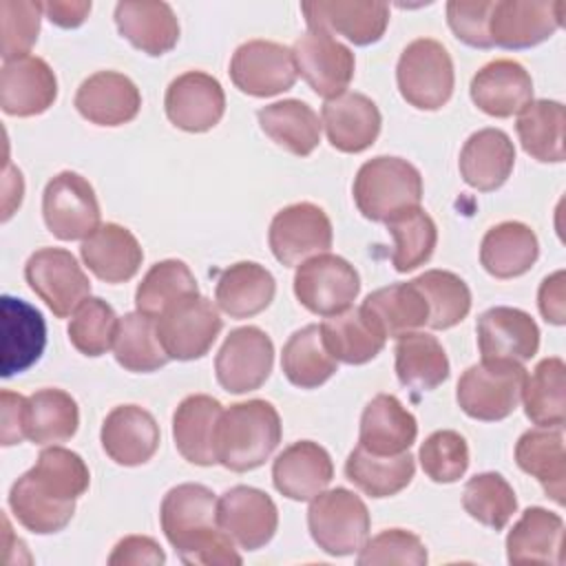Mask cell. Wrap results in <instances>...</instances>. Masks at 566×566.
<instances>
[{"label":"cell","instance_id":"1","mask_svg":"<svg viewBox=\"0 0 566 566\" xmlns=\"http://www.w3.org/2000/svg\"><path fill=\"white\" fill-rule=\"evenodd\" d=\"M91 473L84 460L64 447H46L38 462L22 473L9 491L13 517L35 535L62 531L73 513L75 500L86 493Z\"/></svg>","mask_w":566,"mask_h":566},{"label":"cell","instance_id":"2","mask_svg":"<svg viewBox=\"0 0 566 566\" xmlns=\"http://www.w3.org/2000/svg\"><path fill=\"white\" fill-rule=\"evenodd\" d=\"M161 531L179 559L190 566H239L232 537L219 526L217 497L203 484L172 486L159 509Z\"/></svg>","mask_w":566,"mask_h":566},{"label":"cell","instance_id":"3","mask_svg":"<svg viewBox=\"0 0 566 566\" xmlns=\"http://www.w3.org/2000/svg\"><path fill=\"white\" fill-rule=\"evenodd\" d=\"M281 442V418L272 402L254 398L223 409L217 433V462L234 473L261 467Z\"/></svg>","mask_w":566,"mask_h":566},{"label":"cell","instance_id":"4","mask_svg":"<svg viewBox=\"0 0 566 566\" xmlns=\"http://www.w3.org/2000/svg\"><path fill=\"white\" fill-rule=\"evenodd\" d=\"M352 192L365 219L387 221L407 208L420 206L422 177L407 159L380 155L358 168Z\"/></svg>","mask_w":566,"mask_h":566},{"label":"cell","instance_id":"5","mask_svg":"<svg viewBox=\"0 0 566 566\" xmlns=\"http://www.w3.org/2000/svg\"><path fill=\"white\" fill-rule=\"evenodd\" d=\"M524 380L526 369L522 363L482 358L460 376L455 400L469 418L497 422L517 409Z\"/></svg>","mask_w":566,"mask_h":566},{"label":"cell","instance_id":"6","mask_svg":"<svg viewBox=\"0 0 566 566\" xmlns=\"http://www.w3.org/2000/svg\"><path fill=\"white\" fill-rule=\"evenodd\" d=\"M369 524L367 504L343 486L321 491L307 509L310 535L332 557L360 551L369 537Z\"/></svg>","mask_w":566,"mask_h":566},{"label":"cell","instance_id":"7","mask_svg":"<svg viewBox=\"0 0 566 566\" xmlns=\"http://www.w3.org/2000/svg\"><path fill=\"white\" fill-rule=\"evenodd\" d=\"M396 80L407 104L420 111H438L453 93V60L438 40L418 38L400 53Z\"/></svg>","mask_w":566,"mask_h":566},{"label":"cell","instance_id":"8","mask_svg":"<svg viewBox=\"0 0 566 566\" xmlns=\"http://www.w3.org/2000/svg\"><path fill=\"white\" fill-rule=\"evenodd\" d=\"M360 276L356 268L338 254L321 252L305 259L294 274V294L298 303L318 316H334L356 301Z\"/></svg>","mask_w":566,"mask_h":566},{"label":"cell","instance_id":"9","mask_svg":"<svg viewBox=\"0 0 566 566\" xmlns=\"http://www.w3.org/2000/svg\"><path fill=\"white\" fill-rule=\"evenodd\" d=\"M24 279L57 318L71 316L91 296L88 276L77 259L62 248L35 250L24 265Z\"/></svg>","mask_w":566,"mask_h":566},{"label":"cell","instance_id":"10","mask_svg":"<svg viewBox=\"0 0 566 566\" xmlns=\"http://www.w3.org/2000/svg\"><path fill=\"white\" fill-rule=\"evenodd\" d=\"M42 217L49 232L62 241L91 237L99 228V203L88 179L73 170L55 175L42 195Z\"/></svg>","mask_w":566,"mask_h":566},{"label":"cell","instance_id":"11","mask_svg":"<svg viewBox=\"0 0 566 566\" xmlns=\"http://www.w3.org/2000/svg\"><path fill=\"white\" fill-rule=\"evenodd\" d=\"M155 321L157 336L170 360L206 356L223 327L219 310L201 294L175 303Z\"/></svg>","mask_w":566,"mask_h":566},{"label":"cell","instance_id":"12","mask_svg":"<svg viewBox=\"0 0 566 566\" xmlns=\"http://www.w3.org/2000/svg\"><path fill=\"white\" fill-rule=\"evenodd\" d=\"M332 221L323 208L310 201L279 210L270 223L268 241L274 259L283 265H298L305 259L332 248Z\"/></svg>","mask_w":566,"mask_h":566},{"label":"cell","instance_id":"13","mask_svg":"<svg viewBox=\"0 0 566 566\" xmlns=\"http://www.w3.org/2000/svg\"><path fill=\"white\" fill-rule=\"evenodd\" d=\"M292 49L270 40H248L232 53L230 80L252 97H272L290 91L296 82Z\"/></svg>","mask_w":566,"mask_h":566},{"label":"cell","instance_id":"14","mask_svg":"<svg viewBox=\"0 0 566 566\" xmlns=\"http://www.w3.org/2000/svg\"><path fill=\"white\" fill-rule=\"evenodd\" d=\"M272 365L274 345L270 336L254 325L232 329L214 358L217 380L230 394L259 389L270 378Z\"/></svg>","mask_w":566,"mask_h":566},{"label":"cell","instance_id":"15","mask_svg":"<svg viewBox=\"0 0 566 566\" xmlns=\"http://www.w3.org/2000/svg\"><path fill=\"white\" fill-rule=\"evenodd\" d=\"M296 73L310 84V88L332 99L349 86L354 80L356 60L354 53L340 44L332 33L307 29L292 46Z\"/></svg>","mask_w":566,"mask_h":566},{"label":"cell","instance_id":"16","mask_svg":"<svg viewBox=\"0 0 566 566\" xmlns=\"http://www.w3.org/2000/svg\"><path fill=\"white\" fill-rule=\"evenodd\" d=\"M562 20L564 2L559 0H500L491 9L489 35L502 49H531L548 40Z\"/></svg>","mask_w":566,"mask_h":566},{"label":"cell","instance_id":"17","mask_svg":"<svg viewBox=\"0 0 566 566\" xmlns=\"http://www.w3.org/2000/svg\"><path fill=\"white\" fill-rule=\"evenodd\" d=\"M217 520L239 548L256 551L274 537L279 509L265 491L239 484L217 500Z\"/></svg>","mask_w":566,"mask_h":566},{"label":"cell","instance_id":"18","mask_svg":"<svg viewBox=\"0 0 566 566\" xmlns=\"http://www.w3.org/2000/svg\"><path fill=\"white\" fill-rule=\"evenodd\" d=\"M164 106L172 126L186 133H206L221 122L226 93L217 77L203 71H186L168 84Z\"/></svg>","mask_w":566,"mask_h":566},{"label":"cell","instance_id":"19","mask_svg":"<svg viewBox=\"0 0 566 566\" xmlns=\"http://www.w3.org/2000/svg\"><path fill=\"white\" fill-rule=\"evenodd\" d=\"M307 29L338 33L356 46L374 44L389 24V4L360 0H314L303 2Z\"/></svg>","mask_w":566,"mask_h":566},{"label":"cell","instance_id":"20","mask_svg":"<svg viewBox=\"0 0 566 566\" xmlns=\"http://www.w3.org/2000/svg\"><path fill=\"white\" fill-rule=\"evenodd\" d=\"M57 80L46 60L22 55L7 60L0 73V106L11 117H33L53 106Z\"/></svg>","mask_w":566,"mask_h":566},{"label":"cell","instance_id":"21","mask_svg":"<svg viewBox=\"0 0 566 566\" xmlns=\"http://www.w3.org/2000/svg\"><path fill=\"white\" fill-rule=\"evenodd\" d=\"M478 347L482 358L526 363L537 354L539 327L524 310L497 305L478 318Z\"/></svg>","mask_w":566,"mask_h":566},{"label":"cell","instance_id":"22","mask_svg":"<svg viewBox=\"0 0 566 566\" xmlns=\"http://www.w3.org/2000/svg\"><path fill=\"white\" fill-rule=\"evenodd\" d=\"M75 108L91 124L122 126L137 117L142 95L128 75L99 71L80 84L75 93Z\"/></svg>","mask_w":566,"mask_h":566},{"label":"cell","instance_id":"23","mask_svg":"<svg viewBox=\"0 0 566 566\" xmlns=\"http://www.w3.org/2000/svg\"><path fill=\"white\" fill-rule=\"evenodd\" d=\"M106 455L122 467L148 462L159 447V424L139 405H119L102 422L99 431Z\"/></svg>","mask_w":566,"mask_h":566},{"label":"cell","instance_id":"24","mask_svg":"<svg viewBox=\"0 0 566 566\" xmlns=\"http://www.w3.org/2000/svg\"><path fill=\"white\" fill-rule=\"evenodd\" d=\"M321 124L325 126L329 144L340 153L367 150L380 133V111L363 93L345 91L325 99L321 108Z\"/></svg>","mask_w":566,"mask_h":566},{"label":"cell","instance_id":"25","mask_svg":"<svg viewBox=\"0 0 566 566\" xmlns=\"http://www.w3.org/2000/svg\"><path fill=\"white\" fill-rule=\"evenodd\" d=\"M473 104L491 117L520 115L533 102V80L515 60H493L471 80Z\"/></svg>","mask_w":566,"mask_h":566},{"label":"cell","instance_id":"26","mask_svg":"<svg viewBox=\"0 0 566 566\" xmlns=\"http://www.w3.org/2000/svg\"><path fill=\"white\" fill-rule=\"evenodd\" d=\"M334 478L329 453L312 440H298L285 447L272 464L276 491L290 500L307 502L316 497Z\"/></svg>","mask_w":566,"mask_h":566},{"label":"cell","instance_id":"27","mask_svg":"<svg viewBox=\"0 0 566 566\" xmlns=\"http://www.w3.org/2000/svg\"><path fill=\"white\" fill-rule=\"evenodd\" d=\"M2 378L29 369L44 352L46 325L42 314L22 298H2Z\"/></svg>","mask_w":566,"mask_h":566},{"label":"cell","instance_id":"28","mask_svg":"<svg viewBox=\"0 0 566 566\" xmlns=\"http://www.w3.org/2000/svg\"><path fill=\"white\" fill-rule=\"evenodd\" d=\"M418 422L391 394L374 396L360 416L358 444L376 455H398L416 442Z\"/></svg>","mask_w":566,"mask_h":566},{"label":"cell","instance_id":"29","mask_svg":"<svg viewBox=\"0 0 566 566\" xmlns=\"http://www.w3.org/2000/svg\"><path fill=\"white\" fill-rule=\"evenodd\" d=\"M458 166L467 186L480 192L497 190L513 172L515 146L504 130L482 128L464 142Z\"/></svg>","mask_w":566,"mask_h":566},{"label":"cell","instance_id":"30","mask_svg":"<svg viewBox=\"0 0 566 566\" xmlns=\"http://www.w3.org/2000/svg\"><path fill=\"white\" fill-rule=\"evenodd\" d=\"M84 265L104 283L130 281L144 259L135 234L119 223H104L80 248Z\"/></svg>","mask_w":566,"mask_h":566},{"label":"cell","instance_id":"31","mask_svg":"<svg viewBox=\"0 0 566 566\" xmlns=\"http://www.w3.org/2000/svg\"><path fill=\"white\" fill-rule=\"evenodd\" d=\"M221 413V402L206 394H192L179 402L172 416V438L184 460L199 467L217 464L214 433Z\"/></svg>","mask_w":566,"mask_h":566},{"label":"cell","instance_id":"32","mask_svg":"<svg viewBox=\"0 0 566 566\" xmlns=\"http://www.w3.org/2000/svg\"><path fill=\"white\" fill-rule=\"evenodd\" d=\"M321 336L327 352L345 365H365L385 347V332L360 305L327 316L321 323Z\"/></svg>","mask_w":566,"mask_h":566},{"label":"cell","instance_id":"33","mask_svg":"<svg viewBox=\"0 0 566 566\" xmlns=\"http://www.w3.org/2000/svg\"><path fill=\"white\" fill-rule=\"evenodd\" d=\"M515 462L542 484L553 502L564 504L566 455L562 427H537L522 433L515 444Z\"/></svg>","mask_w":566,"mask_h":566},{"label":"cell","instance_id":"34","mask_svg":"<svg viewBox=\"0 0 566 566\" xmlns=\"http://www.w3.org/2000/svg\"><path fill=\"white\" fill-rule=\"evenodd\" d=\"M115 24L135 49L153 57L168 53L179 40V22L168 2H119Z\"/></svg>","mask_w":566,"mask_h":566},{"label":"cell","instance_id":"35","mask_svg":"<svg viewBox=\"0 0 566 566\" xmlns=\"http://www.w3.org/2000/svg\"><path fill=\"white\" fill-rule=\"evenodd\" d=\"M564 520L542 506L522 513L506 535V559L511 564H562Z\"/></svg>","mask_w":566,"mask_h":566},{"label":"cell","instance_id":"36","mask_svg":"<svg viewBox=\"0 0 566 566\" xmlns=\"http://www.w3.org/2000/svg\"><path fill=\"white\" fill-rule=\"evenodd\" d=\"M276 294V281L270 270L254 261H239L226 268L214 287V301L230 318H250L261 314Z\"/></svg>","mask_w":566,"mask_h":566},{"label":"cell","instance_id":"37","mask_svg":"<svg viewBox=\"0 0 566 566\" xmlns=\"http://www.w3.org/2000/svg\"><path fill=\"white\" fill-rule=\"evenodd\" d=\"M539 256L535 232L520 221H502L486 230L480 245V263L495 279L526 274Z\"/></svg>","mask_w":566,"mask_h":566},{"label":"cell","instance_id":"38","mask_svg":"<svg viewBox=\"0 0 566 566\" xmlns=\"http://www.w3.org/2000/svg\"><path fill=\"white\" fill-rule=\"evenodd\" d=\"M261 130L283 150L307 157L321 142V119L314 108L301 99H283L259 108Z\"/></svg>","mask_w":566,"mask_h":566},{"label":"cell","instance_id":"39","mask_svg":"<svg viewBox=\"0 0 566 566\" xmlns=\"http://www.w3.org/2000/svg\"><path fill=\"white\" fill-rule=\"evenodd\" d=\"M80 409L71 394L62 389H40L24 400L22 429L33 444H57L75 436Z\"/></svg>","mask_w":566,"mask_h":566},{"label":"cell","instance_id":"40","mask_svg":"<svg viewBox=\"0 0 566 566\" xmlns=\"http://www.w3.org/2000/svg\"><path fill=\"white\" fill-rule=\"evenodd\" d=\"M396 376L413 391H431L449 378V358L436 336L407 332L396 343Z\"/></svg>","mask_w":566,"mask_h":566},{"label":"cell","instance_id":"41","mask_svg":"<svg viewBox=\"0 0 566 566\" xmlns=\"http://www.w3.org/2000/svg\"><path fill=\"white\" fill-rule=\"evenodd\" d=\"M416 473V460L409 451L398 455H376L360 444L347 455L345 475L369 497H389L400 493Z\"/></svg>","mask_w":566,"mask_h":566},{"label":"cell","instance_id":"42","mask_svg":"<svg viewBox=\"0 0 566 566\" xmlns=\"http://www.w3.org/2000/svg\"><path fill=\"white\" fill-rule=\"evenodd\" d=\"M281 369L301 389H316L336 374L338 360L327 352L321 325H305L287 338L281 354Z\"/></svg>","mask_w":566,"mask_h":566},{"label":"cell","instance_id":"43","mask_svg":"<svg viewBox=\"0 0 566 566\" xmlns=\"http://www.w3.org/2000/svg\"><path fill=\"white\" fill-rule=\"evenodd\" d=\"M363 307L380 325L387 338L416 332L429 321V305L413 281L394 283L371 292L363 301Z\"/></svg>","mask_w":566,"mask_h":566},{"label":"cell","instance_id":"44","mask_svg":"<svg viewBox=\"0 0 566 566\" xmlns=\"http://www.w3.org/2000/svg\"><path fill=\"white\" fill-rule=\"evenodd\" d=\"M524 413L537 427H564L566 420V365L551 356L537 363L522 387Z\"/></svg>","mask_w":566,"mask_h":566},{"label":"cell","instance_id":"45","mask_svg":"<svg viewBox=\"0 0 566 566\" xmlns=\"http://www.w3.org/2000/svg\"><path fill=\"white\" fill-rule=\"evenodd\" d=\"M564 104L555 99L531 102L515 122L524 153L544 164L564 161Z\"/></svg>","mask_w":566,"mask_h":566},{"label":"cell","instance_id":"46","mask_svg":"<svg viewBox=\"0 0 566 566\" xmlns=\"http://www.w3.org/2000/svg\"><path fill=\"white\" fill-rule=\"evenodd\" d=\"M115 360L135 374H150L170 358L157 336V321L142 312H128L117 321L113 338Z\"/></svg>","mask_w":566,"mask_h":566},{"label":"cell","instance_id":"47","mask_svg":"<svg viewBox=\"0 0 566 566\" xmlns=\"http://www.w3.org/2000/svg\"><path fill=\"white\" fill-rule=\"evenodd\" d=\"M197 294L199 287L190 268L179 259H166L144 274L135 292V307L146 316L159 318L175 303Z\"/></svg>","mask_w":566,"mask_h":566},{"label":"cell","instance_id":"48","mask_svg":"<svg viewBox=\"0 0 566 566\" xmlns=\"http://www.w3.org/2000/svg\"><path fill=\"white\" fill-rule=\"evenodd\" d=\"M385 223L394 237L391 263L396 272H411L431 259L438 241V228L420 206L407 208L389 217Z\"/></svg>","mask_w":566,"mask_h":566},{"label":"cell","instance_id":"49","mask_svg":"<svg viewBox=\"0 0 566 566\" xmlns=\"http://www.w3.org/2000/svg\"><path fill=\"white\" fill-rule=\"evenodd\" d=\"M429 305L431 329H449L458 325L471 310V290L453 272L427 270L413 279Z\"/></svg>","mask_w":566,"mask_h":566},{"label":"cell","instance_id":"50","mask_svg":"<svg viewBox=\"0 0 566 566\" xmlns=\"http://www.w3.org/2000/svg\"><path fill=\"white\" fill-rule=\"evenodd\" d=\"M462 506L480 524L502 531L517 511V497L513 486L500 473L486 471L473 475L464 484Z\"/></svg>","mask_w":566,"mask_h":566},{"label":"cell","instance_id":"51","mask_svg":"<svg viewBox=\"0 0 566 566\" xmlns=\"http://www.w3.org/2000/svg\"><path fill=\"white\" fill-rule=\"evenodd\" d=\"M117 321L115 310L104 298L88 296L71 316L69 340L84 356H102L113 347Z\"/></svg>","mask_w":566,"mask_h":566},{"label":"cell","instance_id":"52","mask_svg":"<svg viewBox=\"0 0 566 566\" xmlns=\"http://www.w3.org/2000/svg\"><path fill=\"white\" fill-rule=\"evenodd\" d=\"M418 458L424 475L438 484H451L460 480L469 469L467 440L451 429L433 431L422 442Z\"/></svg>","mask_w":566,"mask_h":566},{"label":"cell","instance_id":"53","mask_svg":"<svg viewBox=\"0 0 566 566\" xmlns=\"http://www.w3.org/2000/svg\"><path fill=\"white\" fill-rule=\"evenodd\" d=\"M44 9L42 2L31 0H2L0 22H2V57L15 60L29 55L40 33V18Z\"/></svg>","mask_w":566,"mask_h":566},{"label":"cell","instance_id":"54","mask_svg":"<svg viewBox=\"0 0 566 566\" xmlns=\"http://www.w3.org/2000/svg\"><path fill=\"white\" fill-rule=\"evenodd\" d=\"M429 559L427 548L418 535L405 528H387L376 537L367 539L358 551V566H380V564H411L424 566Z\"/></svg>","mask_w":566,"mask_h":566},{"label":"cell","instance_id":"55","mask_svg":"<svg viewBox=\"0 0 566 566\" xmlns=\"http://www.w3.org/2000/svg\"><path fill=\"white\" fill-rule=\"evenodd\" d=\"M493 0H451L447 2V22L458 40L473 49H491L489 18Z\"/></svg>","mask_w":566,"mask_h":566},{"label":"cell","instance_id":"56","mask_svg":"<svg viewBox=\"0 0 566 566\" xmlns=\"http://www.w3.org/2000/svg\"><path fill=\"white\" fill-rule=\"evenodd\" d=\"M166 555L161 551V546L146 535H128L124 539H119L108 557L111 566H139V564H164Z\"/></svg>","mask_w":566,"mask_h":566},{"label":"cell","instance_id":"57","mask_svg":"<svg viewBox=\"0 0 566 566\" xmlns=\"http://www.w3.org/2000/svg\"><path fill=\"white\" fill-rule=\"evenodd\" d=\"M537 305L542 316L553 325L566 323V274L564 270L546 276L537 292Z\"/></svg>","mask_w":566,"mask_h":566},{"label":"cell","instance_id":"58","mask_svg":"<svg viewBox=\"0 0 566 566\" xmlns=\"http://www.w3.org/2000/svg\"><path fill=\"white\" fill-rule=\"evenodd\" d=\"M24 396L13 391H2V431L0 440L4 447L20 444L24 440L22 418H24Z\"/></svg>","mask_w":566,"mask_h":566},{"label":"cell","instance_id":"59","mask_svg":"<svg viewBox=\"0 0 566 566\" xmlns=\"http://www.w3.org/2000/svg\"><path fill=\"white\" fill-rule=\"evenodd\" d=\"M42 9L53 24L62 29H75L91 13V2L88 0H49V2H42Z\"/></svg>","mask_w":566,"mask_h":566}]
</instances>
